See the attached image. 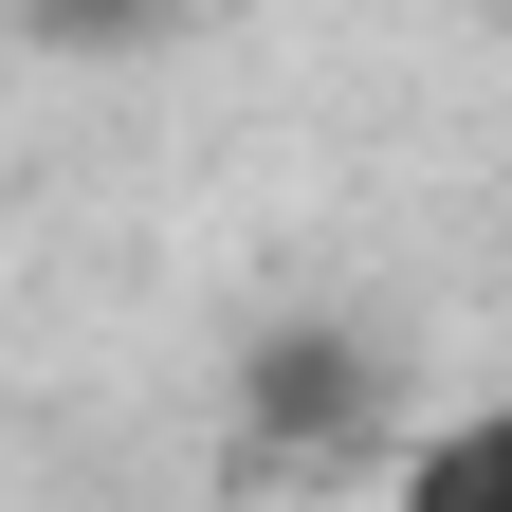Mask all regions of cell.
<instances>
[{
  "label": "cell",
  "mask_w": 512,
  "mask_h": 512,
  "mask_svg": "<svg viewBox=\"0 0 512 512\" xmlns=\"http://www.w3.org/2000/svg\"><path fill=\"white\" fill-rule=\"evenodd\" d=\"M384 403H403V366H384L366 311H275V330L238 348V458H275V476L384 439Z\"/></svg>",
  "instance_id": "obj_1"
},
{
  "label": "cell",
  "mask_w": 512,
  "mask_h": 512,
  "mask_svg": "<svg viewBox=\"0 0 512 512\" xmlns=\"http://www.w3.org/2000/svg\"><path fill=\"white\" fill-rule=\"evenodd\" d=\"M384 512H512V403H458L439 439H403V494Z\"/></svg>",
  "instance_id": "obj_2"
},
{
  "label": "cell",
  "mask_w": 512,
  "mask_h": 512,
  "mask_svg": "<svg viewBox=\"0 0 512 512\" xmlns=\"http://www.w3.org/2000/svg\"><path fill=\"white\" fill-rule=\"evenodd\" d=\"M19 37L74 55V74H110V55H165L183 37V0H19Z\"/></svg>",
  "instance_id": "obj_3"
}]
</instances>
